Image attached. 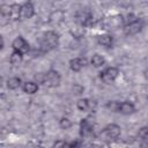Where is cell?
Segmentation results:
<instances>
[{
    "instance_id": "4fadbf2b",
    "label": "cell",
    "mask_w": 148,
    "mask_h": 148,
    "mask_svg": "<svg viewBox=\"0 0 148 148\" xmlns=\"http://www.w3.org/2000/svg\"><path fill=\"white\" fill-rule=\"evenodd\" d=\"M38 89H39V86L36 81H27L22 86V90L27 95H34L38 91Z\"/></svg>"
},
{
    "instance_id": "30bf717a",
    "label": "cell",
    "mask_w": 148,
    "mask_h": 148,
    "mask_svg": "<svg viewBox=\"0 0 148 148\" xmlns=\"http://www.w3.org/2000/svg\"><path fill=\"white\" fill-rule=\"evenodd\" d=\"M135 111H136V108H135V105L132 102H130V101L119 102L118 113H121L124 116H130V114H133Z\"/></svg>"
},
{
    "instance_id": "d6986e66",
    "label": "cell",
    "mask_w": 148,
    "mask_h": 148,
    "mask_svg": "<svg viewBox=\"0 0 148 148\" xmlns=\"http://www.w3.org/2000/svg\"><path fill=\"white\" fill-rule=\"evenodd\" d=\"M76 108L80 111H87L91 108V102L89 98H79L76 102Z\"/></svg>"
},
{
    "instance_id": "8992f818",
    "label": "cell",
    "mask_w": 148,
    "mask_h": 148,
    "mask_svg": "<svg viewBox=\"0 0 148 148\" xmlns=\"http://www.w3.org/2000/svg\"><path fill=\"white\" fill-rule=\"evenodd\" d=\"M102 134L106 140H117L121 134V127L118 124H109L103 128Z\"/></svg>"
},
{
    "instance_id": "8fae6325",
    "label": "cell",
    "mask_w": 148,
    "mask_h": 148,
    "mask_svg": "<svg viewBox=\"0 0 148 148\" xmlns=\"http://www.w3.org/2000/svg\"><path fill=\"white\" fill-rule=\"evenodd\" d=\"M86 65H87V60L86 58L82 57H76L69 60V68L73 72H80Z\"/></svg>"
},
{
    "instance_id": "52a82bcc",
    "label": "cell",
    "mask_w": 148,
    "mask_h": 148,
    "mask_svg": "<svg viewBox=\"0 0 148 148\" xmlns=\"http://www.w3.org/2000/svg\"><path fill=\"white\" fill-rule=\"evenodd\" d=\"M12 49L24 53H28L30 50V45L28 43V40L23 37V36H17L14 38V40L12 42Z\"/></svg>"
},
{
    "instance_id": "7a4b0ae2",
    "label": "cell",
    "mask_w": 148,
    "mask_h": 148,
    "mask_svg": "<svg viewBox=\"0 0 148 148\" xmlns=\"http://www.w3.org/2000/svg\"><path fill=\"white\" fill-rule=\"evenodd\" d=\"M61 83V75L58 71L51 68L46 73H44V80L43 84H45L49 88H57Z\"/></svg>"
},
{
    "instance_id": "5b68a950",
    "label": "cell",
    "mask_w": 148,
    "mask_h": 148,
    "mask_svg": "<svg viewBox=\"0 0 148 148\" xmlns=\"http://www.w3.org/2000/svg\"><path fill=\"white\" fill-rule=\"evenodd\" d=\"M118 75H119V69L117 67H114V66H110V67L104 68L99 73V79L104 83L109 84V83H112L113 81H116V79L118 77Z\"/></svg>"
},
{
    "instance_id": "5bb4252c",
    "label": "cell",
    "mask_w": 148,
    "mask_h": 148,
    "mask_svg": "<svg viewBox=\"0 0 148 148\" xmlns=\"http://www.w3.org/2000/svg\"><path fill=\"white\" fill-rule=\"evenodd\" d=\"M65 18V13L62 10H56V12H52L50 14V17H49V21L53 24H58L60 22H62Z\"/></svg>"
},
{
    "instance_id": "9a60e30c",
    "label": "cell",
    "mask_w": 148,
    "mask_h": 148,
    "mask_svg": "<svg viewBox=\"0 0 148 148\" xmlns=\"http://www.w3.org/2000/svg\"><path fill=\"white\" fill-rule=\"evenodd\" d=\"M22 60H23V53L20 52V51L13 50V52L9 56V62L13 66H17V65H20L22 62Z\"/></svg>"
},
{
    "instance_id": "d4e9b609",
    "label": "cell",
    "mask_w": 148,
    "mask_h": 148,
    "mask_svg": "<svg viewBox=\"0 0 148 148\" xmlns=\"http://www.w3.org/2000/svg\"><path fill=\"white\" fill-rule=\"evenodd\" d=\"M53 147H68V142H65L62 140H58L53 143Z\"/></svg>"
},
{
    "instance_id": "277c9868",
    "label": "cell",
    "mask_w": 148,
    "mask_h": 148,
    "mask_svg": "<svg viewBox=\"0 0 148 148\" xmlns=\"http://www.w3.org/2000/svg\"><path fill=\"white\" fill-rule=\"evenodd\" d=\"M76 23L83 28L89 27L92 23V13L88 8H83L81 10H77L75 14Z\"/></svg>"
},
{
    "instance_id": "ac0fdd59",
    "label": "cell",
    "mask_w": 148,
    "mask_h": 148,
    "mask_svg": "<svg viewBox=\"0 0 148 148\" xmlns=\"http://www.w3.org/2000/svg\"><path fill=\"white\" fill-rule=\"evenodd\" d=\"M20 10H21V5H18V3H12L10 5L9 18L13 20V21H20Z\"/></svg>"
},
{
    "instance_id": "9c48e42d",
    "label": "cell",
    "mask_w": 148,
    "mask_h": 148,
    "mask_svg": "<svg viewBox=\"0 0 148 148\" xmlns=\"http://www.w3.org/2000/svg\"><path fill=\"white\" fill-rule=\"evenodd\" d=\"M94 133V125L87 119H81L80 121V135L81 138H88L90 135H92Z\"/></svg>"
},
{
    "instance_id": "6da1fadb",
    "label": "cell",
    "mask_w": 148,
    "mask_h": 148,
    "mask_svg": "<svg viewBox=\"0 0 148 148\" xmlns=\"http://www.w3.org/2000/svg\"><path fill=\"white\" fill-rule=\"evenodd\" d=\"M59 40H60L59 34L56 32L54 30H49V31L44 32V35L42 37L39 49L42 52H49V51L58 47Z\"/></svg>"
},
{
    "instance_id": "2e32d148",
    "label": "cell",
    "mask_w": 148,
    "mask_h": 148,
    "mask_svg": "<svg viewBox=\"0 0 148 148\" xmlns=\"http://www.w3.org/2000/svg\"><path fill=\"white\" fill-rule=\"evenodd\" d=\"M105 58L103 57V56H101L99 53H95V54H92V57H91V59H90V64L94 66V67H96V68H99V67H103L104 65H105Z\"/></svg>"
},
{
    "instance_id": "ffe728a7",
    "label": "cell",
    "mask_w": 148,
    "mask_h": 148,
    "mask_svg": "<svg viewBox=\"0 0 148 148\" xmlns=\"http://www.w3.org/2000/svg\"><path fill=\"white\" fill-rule=\"evenodd\" d=\"M138 138L143 141L146 145H148V126H143L138 132Z\"/></svg>"
},
{
    "instance_id": "7402d4cb",
    "label": "cell",
    "mask_w": 148,
    "mask_h": 148,
    "mask_svg": "<svg viewBox=\"0 0 148 148\" xmlns=\"http://www.w3.org/2000/svg\"><path fill=\"white\" fill-rule=\"evenodd\" d=\"M83 91H84V87L82 84H80V83H74L73 84L72 92L74 95H81V94H83Z\"/></svg>"
},
{
    "instance_id": "3957f363",
    "label": "cell",
    "mask_w": 148,
    "mask_h": 148,
    "mask_svg": "<svg viewBox=\"0 0 148 148\" xmlns=\"http://www.w3.org/2000/svg\"><path fill=\"white\" fill-rule=\"evenodd\" d=\"M143 25H145L143 21H142L141 18L136 17V18L133 20V21L125 22L123 30H124V34H125L126 36H134V35L139 34V32L142 30Z\"/></svg>"
},
{
    "instance_id": "cb8c5ba5",
    "label": "cell",
    "mask_w": 148,
    "mask_h": 148,
    "mask_svg": "<svg viewBox=\"0 0 148 148\" xmlns=\"http://www.w3.org/2000/svg\"><path fill=\"white\" fill-rule=\"evenodd\" d=\"M1 14L2 16H8L10 14V5H1Z\"/></svg>"
},
{
    "instance_id": "ba28073f",
    "label": "cell",
    "mask_w": 148,
    "mask_h": 148,
    "mask_svg": "<svg viewBox=\"0 0 148 148\" xmlns=\"http://www.w3.org/2000/svg\"><path fill=\"white\" fill-rule=\"evenodd\" d=\"M35 15V7L31 1H25L24 3L21 5V10H20V21H25L31 18Z\"/></svg>"
},
{
    "instance_id": "603a6c76",
    "label": "cell",
    "mask_w": 148,
    "mask_h": 148,
    "mask_svg": "<svg viewBox=\"0 0 148 148\" xmlns=\"http://www.w3.org/2000/svg\"><path fill=\"white\" fill-rule=\"evenodd\" d=\"M118 105H119V102L118 101H109L105 106L110 111H112V112H118Z\"/></svg>"
},
{
    "instance_id": "e0dca14e",
    "label": "cell",
    "mask_w": 148,
    "mask_h": 148,
    "mask_svg": "<svg viewBox=\"0 0 148 148\" xmlns=\"http://www.w3.org/2000/svg\"><path fill=\"white\" fill-rule=\"evenodd\" d=\"M21 83H22V81H21V79H20L18 76H12V77H9V79L7 80V82H6L7 88H8L9 90H16L17 88L21 87Z\"/></svg>"
},
{
    "instance_id": "484cf974",
    "label": "cell",
    "mask_w": 148,
    "mask_h": 148,
    "mask_svg": "<svg viewBox=\"0 0 148 148\" xmlns=\"http://www.w3.org/2000/svg\"><path fill=\"white\" fill-rule=\"evenodd\" d=\"M147 101H148V96H147Z\"/></svg>"
},
{
    "instance_id": "44dd1931",
    "label": "cell",
    "mask_w": 148,
    "mask_h": 148,
    "mask_svg": "<svg viewBox=\"0 0 148 148\" xmlns=\"http://www.w3.org/2000/svg\"><path fill=\"white\" fill-rule=\"evenodd\" d=\"M59 126L62 130H68V128H71L73 126V123H72V120L68 117H62L59 120Z\"/></svg>"
},
{
    "instance_id": "7c38bea8",
    "label": "cell",
    "mask_w": 148,
    "mask_h": 148,
    "mask_svg": "<svg viewBox=\"0 0 148 148\" xmlns=\"http://www.w3.org/2000/svg\"><path fill=\"white\" fill-rule=\"evenodd\" d=\"M97 43L106 49H110L113 45V37L110 34H101L97 36Z\"/></svg>"
}]
</instances>
